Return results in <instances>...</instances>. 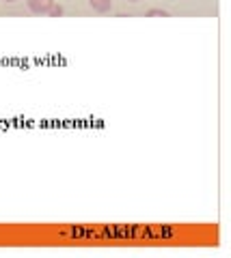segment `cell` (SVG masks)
<instances>
[{"instance_id":"3","label":"cell","mask_w":231,"mask_h":258,"mask_svg":"<svg viewBox=\"0 0 231 258\" xmlns=\"http://www.w3.org/2000/svg\"><path fill=\"white\" fill-rule=\"evenodd\" d=\"M145 18H169V13L162 11V9H149L145 13Z\"/></svg>"},{"instance_id":"1","label":"cell","mask_w":231,"mask_h":258,"mask_svg":"<svg viewBox=\"0 0 231 258\" xmlns=\"http://www.w3.org/2000/svg\"><path fill=\"white\" fill-rule=\"evenodd\" d=\"M54 7V0H28V9L33 13H48Z\"/></svg>"},{"instance_id":"4","label":"cell","mask_w":231,"mask_h":258,"mask_svg":"<svg viewBox=\"0 0 231 258\" xmlns=\"http://www.w3.org/2000/svg\"><path fill=\"white\" fill-rule=\"evenodd\" d=\"M48 13H50V15H54V18H59V15L63 13V9H61V7H52V9L48 11Z\"/></svg>"},{"instance_id":"2","label":"cell","mask_w":231,"mask_h":258,"mask_svg":"<svg viewBox=\"0 0 231 258\" xmlns=\"http://www.w3.org/2000/svg\"><path fill=\"white\" fill-rule=\"evenodd\" d=\"M91 9H95L98 13H108L113 9V0H89Z\"/></svg>"},{"instance_id":"6","label":"cell","mask_w":231,"mask_h":258,"mask_svg":"<svg viewBox=\"0 0 231 258\" xmlns=\"http://www.w3.org/2000/svg\"><path fill=\"white\" fill-rule=\"evenodd\" d=\"M130 3H138V0H130Z\"/></svg>"},{"instance_id":"5","label":"cell","mask_w":231,"mask_h":258,"mask_svg":"<svg viewBox=\"0 0 231 258\" xmlns=\"http://www.w3.org/2000/svg\"><path fill=\"white\" fill-rule=\"evenodd\" d=\"M5 3H15V0H5Z\"/></svg>"}]
</instances>
